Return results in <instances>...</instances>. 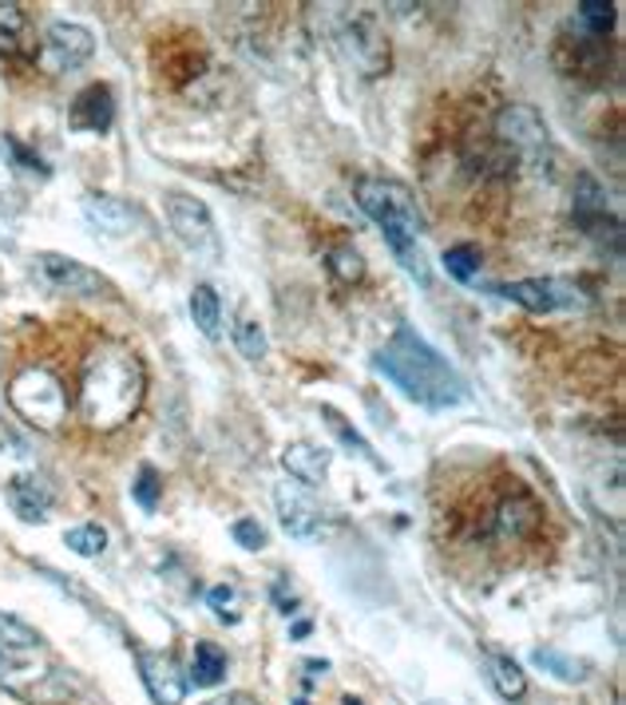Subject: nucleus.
Segmentation results:
<instances>
[{
    "instance_id": "f257e3e1",
    "label": "nucleus",
    "mask_w": 626,
    "mask_h": 705,
    "mask_svg": "<svg viewBox=\"0 0 626 705\" xmlns=\"http://www.w3.org/2000/svg\"><path fill=\"white\" fill-rule=\"evenodd\" d=\"M147 397V369L139 352L123 341L91 345L80 369V393H76V413L96 433H116L139 413Z\"/></svg>"
},
{
    "instance_id": "f03ea898",
    "label": "nucleus",
    "mask_w": 626,
    "mask_h": 705,
    "mask_svg": "<svg viewBox=\"0 0 626 705\" xmlns=\"http://www.w3.org/2000/svg\"><path fill=\"white\" fill-rule=\"evenodd\" d=\"M372 369L425 408H456L468 400L464 377L448 365L445 352L433 349L413 326H397V334L372 357Z\"/></svg>"
},
{
    "instance_id": "7ed1b4c3",
    "label": "nucleus",
    "mask_w": 626,
    "mask_h": 705,
    "mask_svg": "<svg viewBox=\"0 0 626 705\" xmlns=\"http://www.w3.org/2000/svg\"><path fill=\"white\" fill-rule=\"evenodd\" d=\"M357 207L381 227L385 246L393 250V258L400 262V270L417 278L420 286H428L433 270H428L425 246H420V235H425V215H420L413 190L397 179H385V175H369V179H357Z\"/></svg>"
},
{
    "instance_id": "20e7f679",
    "label": "nucleus",
    "mask_w": 626,
    "mask_h": 705,
    "mask_svg": "<svg viewBox=\"0 0 626 705\" xmlns=\"http://www.w3.org/2000/svg\"><path fill=\"white\" fill-rule=\"evenodd\" d=\"M9 405L17 408L20 420H28V425L40 428V433H56L68 416L64 385H60L56 373L40 369V365H28V369H20L17 377H12Z\"/></svg>"
},
{
    "instance_id": "39448f33",
    "label": "nucleus",
    "mask_w": 626,
    "mask_h": 705,
    "mask_svg": "<svg viewBox=\"0 0 626 705\" xmlns=\"http://www.w3.org/2000/svg\"><path fill=\"white\" fill-rule=\"evenodd\" d=\"M337 40H341V48H346L349 63H354L361 76H385L389 72V37H385L381 20L372 17V12L365 9H354L341 17V24H337Z\"/></svg>"
},
{
    "instance_id": "423d86ee",
    "label": "nucleus",
    "mask_w": 626,
    "mask_h": 705,
    "mask_svg": "<svg viewBox=\"0 0 626 705\" xmlns=\"http://www.w3.org/2000/svg\"><path fill=\"white\" fill-rule=\"evenodd\" d=\"M163 207H167V222H171L175 238H179L195 258L215 266L218 258H222V242H218L215 218H210L207 202L191 199V195H182V190H171L163 199Z\"/></svg>"
},
{
    "instance_id": "0eeeda50",
    "label": "nucleus",
    "mask_w": 626,
    "mask_h": 705,
    "mask_svg": "<svg viewBox=\"0 0 626 705\" xmlns=\"http://www.w3.org/2000/svg\"><path fill=\"white\" fill-rule=\"evenodd\" d=\"M499 143H508L516 155H524L527 163H544L552 155V131H547L544 116L527 103H504L496 116Z\"/></svg>"
},
{
    "instance_id": "6e6552de",
    "label": "nucleus",
    "mask_w": 626,
    "mask_h": 705,
    "mask_svg": "<svg viewBox=\"0 0 626 705\" xmlns=\"http://www.w3.org/2000/svg\"><path fill=\"white\" fill-rule=\"evenodd\" d=\"M32 278H37L44 290L68 294V298H100L103 290H111L103 274L76 262V258H68V254H37Z\"/></svg>"
},
{
    "instance_id": "1a4fd4ad",
    "label": "nucleus",
    "mask_w": 626,
    "mask_h": 705,
    "mask_svg": "<svg viewBox=\"0 0 626 705\" xmlns=\"http://www.w3.org/2000/svg\"><path fill=\"white\" fill-rule=\"evenodd\" d=\"M499 294L527 314H559V309H587L590 298L567 278H524L511 286H499Z\"/></svg>"
},
{
    "instance_id": "9d476101",
    "label": "nucleus",
    "mask_w": 626,
    "mask_h": 705,
    "mask_svg": "<svg viewBox=\"0 0 626 705\" xmlns=\"http://www.w3.org/2000/svg\"><path fill=\"white\" fill-rule=\"evenodd\" d=\"M274 507H278V519L290 539L314 543L326 535V507L314 499V491L301 488V484H290V479L278 484V488H274Z\"/></svg>"
},
{
    "instance_id": "9b49d317",
    "label": "nucleus",
    "mask_w": 626,
    "mask_h": 705,
    "mask_svg": "<svg viewBox=\"0 0 626 705\" xmlns=\"http://www.w3.org/2000/svg\"><path fill=\"white\" fill-rule=\"evenodd\" d=\"M91 52H96V37H91L88 28L72 24V20H56V24L44 32L40 63H44L52 76H60V72H72V68H80V63H88Z\"/></svg>"
},
{
    "instance_id": "f8f14e48",
    "label": "nucleus",
    "mask_w": 626,
    "mask_h": 705,
    "mask_svg": "<svg viewBox=\"0 0 626 705\" xmlns=\"http://www.w3.org/2000/svg\"><path fill=\"white\" fill-rule=\"evenodd\" d=\"M83 218H88V227L103 238H131L143 227L139 207L116 199V195H88V199H83Z\"/></svg>"
},
{
    "instance_id": "ddd939ff",
    "label": "nucleus",
    "mask_w": 626,
    "mask_h": 705,
    "mask_svg": "<svg viewBox=\"0 0 626 705\" xmlns=\"http://www.w3.org/2000/svg\"><path fill=\"white\" fill-rule=\"evenodd\" d=\"M139 678H143L155 705H182V697H187V678L179 674L171 654L139 651Z\"/></svg>"
},
{
    "instance_id": "4468645a",
    "label": "nucleus",
    "mask_w": 626,
    "mask_h": 705,
    "mask_svg": "<svg viewBox=\"0 0 626 705\" xmlns=\"http://www.w3.org/2000/svg\"><path fill=\"white\" fill-rule=\"evenodd\" d=\"M68 123L72 131H91V136H108L111 123H116V96H111L108 83H88L72 100L68 111Z\"/></svg>"
},
{
    "instance_id": "2eb2a0df",
    "label": "nucleus",
    "mask_w": 626,
    "mask_h": 705,
    "mask_svg": "<svg viewBox=\"0 0 626 705\" xmlns=\"http://www.w3.org/2000/svg\"><path fill=\"white\" fill-rule=\"evenodd\" d=\"M329 464H334V453H326V448H318V444H286L281 448V468L290 471L294 484H301V488H309V484H321V479L329 476Z\"/></svg>"
},
{
    "instance_id": "dca6fc26",
    "label": "nucleus",
    "mask_w": 626,
    "mask_h": 705,
    "mask_svg": "<svg viewBox=\"0 0 626 705\" xmlns=\"http://www.w3.org/2000/svg\"><path fill=\"white\" fill-rule=\"evenodd\" d=\"M4 496H9L12 512L20 519H28V524H40L48 516V507H52V488L40 476H12Z\"/></svg>"
},
{
    "instance_id": "f3484780",
    "label": "nucleus",
    "mask_w": 626,
    "mask_h": 705,
    "mask_svg": "<svg viewBox=\"0 0 626 705\" xmlns=\"http://www.w3.org/2000/svg\"><path fill=\"white\" fill-rule=\"evenodd\" d=\"M539 519H544V507L536 504V496H527V491H511L504 504H499V532L511 535V539H524V535H531L539 527Z\"/></svg>"
},
{
    "instance_id": "a211bd4d",
    "label": "nucleus",
    "mask_w": 626,
    "mask_h": 705,
    "mask_svg": "<svg viewBox=\"0 0 626 705\" xmlns=\"http://www.w3.org/2000/svg\"><path fill=\"white\" fill-rule=\"evenodd\" d=\"M28 44V17L17 0H0V56H17Z\"/></svg>"
},
{
    "instance_id": "6ab92c4d",
    "label": "nucleus",
    "mask_w": 626,
    "mask_h": 705,
    "mask_svg": "<svg viewBox=\"0 0 626 705\" xmlns=\"http://www.w3.org/2000/svg\"><path fill=\"white\" fill-rule=\"evenodd\" d=\"M191 317L199 334L210 337V341L222 334V301H218V294L210 286H195L191 290Z\"/></svg>"
},
{
    "instance_id": "aec40b11",
    "label": "nucleus",
    "mask_w": 626,
    "mask_h": 705,
    "mask_svg": "<svg viewBox=\"0 0 626 705\" xmlns=\"http://www.w3.org/2000/svg\"><path fill=\"white\" fill-rule=\"evenodd\" d=\"M227 678V654L222 646L215 643H199L195 646V662H191V682L195 686H218V682Z\"/></svg>"
},
{
    "instance_id": "412c9836",
    "label": "nucleus",
    "mask_w": 626,
    "mask_h": 705,
    "mask_svg": "<svg viewBox=\"0 0 626 705\" xmlns=\"http://www.w3.org/2000/svg\"><path fill=\"white\" fill-rule=\"evenodd\" d=\"M56 674H37L32 666H24V662H17L9 651H0V686L9 689V694L17 697H28L32 702V686L28 682H52Z\"/></svg>"
},
{
    "instance_id": "4be33fe9",
    "label": "nucleus",
    "mask_w": 626,
    "mask_h": 705,
    "mask_svg": "<svg viewBox=\"0 0 626 705\" xmlns=\"http://www.w3.org/2000/svg\"><path fill=\"white\" fill-rule=\"evenodd\" d=\"M491 682H496L499 697H508V702H519V697L527 694V674L508 654H496V658H491Z\"/></svg>"
},
{
    "instance_id": "5701e85b",
    "label": "nucleus",
    "mask_w": 626,
    "mask_h": 705,
    "mask_svg": "<svg viewBox=\"0 0 626 705\" xmlns=\"http://www.w3.org/2000/svg\"><path fill=\"white\" fill-rule=\"evenodd\" d=\"M321 416H326V420H329V428H334V433H337V440L346 444V448H354L357 456H365V460H369L372 468H385V464L377 460V453H372V444L365 440V436L357 433V428L349 425V420H346V416H341V413H337V408H329V405H326V408H321Z\"/></svg>"
},
{
    "instance_id": "b1692460",
    "label": "nucleus",
    "mask_w": 626,
    "mask_h": 705,
    "mask_svg": "<svg viewBox=\"0 0 626 705\" xmlns=\"http://www.w3.org/2000/svg\"><path fill=\"white\" fill-rule=\"evenodd\" d=\"M531 662H536L539 669H547V674H555L559 682H587V674H590L587 662L567 658V654H559V651H536Z\"/></svg>"
},
{
    "instance_id": "393cba45",
    "label": "nucleus",
    "mask_w": 626,
    "mask_h": 705,
    "mask_svg": "<svg viewBox=\"0 0 626 705\" xmlns=\"http://www.w3.org/2000/svg\"><path fill=\"white\" fill-rule=\"evenodd\" d=\"M64 543L76 555H83V559H100V555L108 552V532H103L100 524H80L64 535Z\"/></svg>"
},
{
    "instance_id": "a878e982",
    "label": "nucleus",
    "mask_w": 626,
    "mask_h": 705,
    "mask_svg": "<svg viewBox=\"0 0 626 705\" xmlns=\"http://www.w3.org/2000/svg\"><path fill=\"white\" fill-rule=\"evenodd\" d=\"M575 17H579V28L587 32V37L603 40L610 28H615V4H603V0H583Z\"/></svg>"
},
{
    "instance_id": "bb28decb",
    "label": "nucleus",
    "mask_w": 626,
    "mask_h": 705,
    "mask_svg": "<svg viewBox=\"0 0 626 705\" xmlns=\"http://www.w3.org/2000/svg\"><path fill=\"white\" fill-rule=\"evenodd\" d=\"M480 250H476L473 242H460V246H453V250H445V270H448V278H456V281H473L476 274H480Z\"/></svg>"
},
{
    "instance_id": "cd10ccee",
    "label": "nucleus",
    "mask_w": 626,
    "mask_h": 705,
    "mask_svg": "<svg viewBox=\"0 0 626 705\" xmlns=\"http://www.w3.org/2000/svg\"><path fill=\"white\" fill-rule=\"evenodd\" d=\"M37 646H40V634L32 630V626H24L20 618L0 610V651H37Z\"/></svg>"
},
{
    "instance_id": "c85d7f7f",
    "label": "nucleus",
    "mask_w": 626,
    "mask_h": 705,
    "mask_svg": "<svg viewBox=\"0 0 626 705\" xmlns=\"http://www.w3.org/2000/svg\"><path fill=\"white\" fill-rule=\"evenodd\" d=\"M329 274H334L337 281L354 286V281L365 278V258L354 246H337V250H329Z\"/></svg>"
},
{
    "instance_id": "c756f323",
    "label": "nucleus",
    "mask_w": 626,
    "mask_h": 705,
    "mask_svg": "<svg viewBox=\"0 0 626 705\" xmlns=\"http://www.w3.org/2000/svg\"><path fill=\"white\" fill-rule=\"evenodd\" d=\"M235 345H238V352H242L246 361H262L266 349H270V341H266V329L258 326V321H238V326H235Z\"/></svg>"
},
{
    "instance_id": "7c9ffc66",
    "label": "nucleus",
    "mask_w": 626,
    "mask_h": 705,
    "mask_svg": "<svg viewBox=\"0 0 626 705\" xmlns=\"http://www.w3.org/2000/svg\"><path fill=\"white\" fill-rule=\"evenodd\" d=\"M159 491H163V479H159V471H155L151 464H143L136 484H131V496H136V504L143 507V512H155V507H159Z\"/></svg>"
},
{
    "instance_id": "2f4dec72",
    "label": "nucleus",
    "mask_w": 626,
    "mask_h": 705,
    "mask_svg": "<svg viewBox=\"0 0 626 705\" xmlns=\"http://www.w3.org/2000/svg\"><path fill=\"white\" fill-rule=\"evenodd\" d=\"M230 535H235V543H238V547H246V552H262V547H266V527L258 524V519H250V516L235 519Z\"/></svg>"
},
{
    "instance_id": "473e14b6",
    "label": "nucleus",
    "mask_w": 626,
    "mask_h": 705,
    "mask_svg": "<svg viewBox=\"0 0 626 705\" xmlns=\"http://www.w3.org/2000/svg\"><path fill=\"white\" fill-rule=\"evenodd\" d=\"M207 603L215 606L218 618H222V623H238V615H235V610H230V606L238 603V590H235V587H215V590H210V595H207Z\"/></svg>"
},
{
    "instance_id": "72a5a7b5",
    "label": "nucleus",
    "mask_w": 626,
    "mask_h": 705,
    "mask_svg": "<svg viewBox=\"0 0 626 705\" xmlns=\"http://www.w3.org/2000/svg\"><path fill=\"white\" fill-rule=\"evenodd\" d=\"M0 250H17V230L4 215H0Z\"/></svg>"
},
{
    "instance_id": "f704fd0d",
    "label": "nucleus",
    "mask_w": 626,
    "mask_h": 705,
    "mask_svg": "<svg viewBox=\"0 0 626 705\" xmlns=\"http://www.w3.org/2000/svg\"><path fill=\"white\" fill-rule=\"evenodd\" d=\"M207 705H258V697H250V694H227V697H215V702H207Z\"/></svg>"
},
{
    "instance_id": "c9c22d12",
    "label": "nucleus",
    "mask_w": 626,
    "mask_h": 705,
    "mask_svg": "<svg viewBox=\"0 0 626 705\" xmlns=\"http://www.w3.org/2000/svg\"><path fill=\"white\" fill-rule=\"evenodd\" d=\"M346 705H361V702H354V697H349V702H346Z\"/></svg>"
}]
</instances>
